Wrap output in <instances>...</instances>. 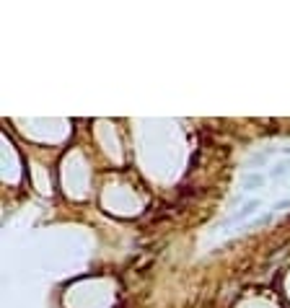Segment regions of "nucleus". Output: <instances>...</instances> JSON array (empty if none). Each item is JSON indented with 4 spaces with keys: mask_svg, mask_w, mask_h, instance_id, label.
Listing matches in <instances>:
<instances>
[{
    "mask_svg": "<svg viewBox=\"0 0 290 308\" xmlns=\"http://www.w3.org/2000/svg\"><path fill=\"white\" fill-rule=\"evenodd\" d=\"M246 184H249V187H252V184H254V187H257V184H262V176H249Z\"/></svg>",
    "mask_w": 290,
    "mask_h": 308,
    "instance_id": "1",
    "label": "nucleus"
}]
</instances>
